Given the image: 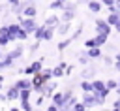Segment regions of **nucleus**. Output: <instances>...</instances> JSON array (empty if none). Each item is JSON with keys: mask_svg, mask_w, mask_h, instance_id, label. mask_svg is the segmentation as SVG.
<instances>
[{"mask_svg": "<svg viewBox=\"0 0 120 111\" xmlns=\"http://www.w3.org/2000/svg\"><path fill=\"white\" fill-rule=\"evenodd\" d=\"M111 30H112V26L105 21V19H96V34H111Z\"/></svg>", "mask_w": 120, "mask_h": 111, "instance_id": "nucleus-5", "label": "nucleus"}, {"mask_svg": "<svg viewBox=\"0 0 120 111\" xmlns=\"http://www.w3.org/2000/svg\"><path fill=\"white\" fill-rule=\"evenodd\" d=\"M19 2H21V0H8V4H9V6H15V4H19Z\"/></svg>", "mask_w": 120, "mask_h": 111, "instance_id": "nucleus-44", "label": "nucleus"}, {"mask_svg": "<svg viewBox=\"0 0 120 111\" xmlns=\"http://www.w3.org/2000/svg\"><path fill=\"white\" fill-rule=\"evenodd\" d=\"M81 34H82V24H81V26H77V30H75V32H73V34H71V40H73V41H75V40H77V38H79V36H81Z\"/></svg>", "mask_w": 120, "mask_h": 111, "instance_id": "nucleus-35", "label": "nucleus"}, {"mask_svg": "<svg viewBox=\"0 0 120 111\" xmlns=\"http://www.w3.org/2000/svg\"><path fill=\"white\" fill-rule=\"evenodd\" d=\"M56 87H58L56 81H52V79L47 81V83H45V92H43V96H45V98H51V96L56 92Z\"/></svg>", "mask_w": 120, "mask_h": 111, "instance_id": "nucleus-13", "label": "nucleus"}, {"mask_svg": "<svg viewBox=\"0 0 120 111\" xmlns=\"http://www.w3.org/2000/svg\"><path fill=\"white\" fill-rule=\"evenodd\" d=\"M9 111H21V107H15L13 105V107H9Z\"/></svg>", "mask_w": 120, "mask_h": 111, "instance_id": "nucleus-46", "label": "nucleus"}, {"mask_svg": "<svg viewBox=\"0 0 120 111\" xmlns=\"http://www.w3.org/2000/svg\"><path fill=\"white\" fill-rule=\"evenodd\" d=\"M71 41H73L71 38H66V40H62V41H58V45H56V49H58V51H64V49H68V47L71 45Z\"/></svg>", "mask_w": 120, "mask_h": 111, "instance_id": "nucleus-25", "label": "nucleus"}, {"mask_svg": "<svg viewBox=\"0 0 120 111\" xmlns=\"http://www.w3.org/2000/svg\"><path fill=\"white\" fill-rule=\"evenodd\" d=\"M66 62H60L58 66L52 68V79H58V77H64V70H66Z\"/></svg>", "mask_w": 120, "mask_h": 111, "instance_id": "nucleus-16", "label": "nucleus"}, {"mask_svg": "<svg viewBox=\"0 0 120 111\" xmlns=\"http://www.w3.org/2000/svg\"><path fill=\"white\" fill-rule=\"evenodd\" d=\"M2 9H4V8H0V15H2Z\"/></svg>", "mask_w": 120, "mask_h": 111, "instance_id": "nucleus-54", "label": "nucleus"}, {"mask_svg": "<svg viewBox=\"0 0 120 111\" xmlns=\"http://www.w3.org/2000/svg\"><path fill=\"white\" fill-rule=\"evenodd\" d=\"M77 17V9H62L60 11V23H71Z\"/></svg>", "mask_w": 120, "mask_h": 111, "instance_id": "nucleus-8", "label": "nucleus"}, {"mask_svg": "<svg viewBox=\"0 0 120 111\" xmlns=\"http://www.w3.org/2000/svg\"><path fill=\"white\" fill-rule=\"evenodd\" d=\"M112 28H114V30H116V32H118V34H120V21H118V23H116V24H114V26H112Z\"/></svg>", "mask_w": 120, "mask_h": 111, "instance_id": "nucleus-45", "label": "nucleus"}, {"mask_svg": "<svg viewBox=\"0 0 120 111\" xmlns=\"http://www.w3.org/2000/svg\"><path fill=\"white\" fill-rule=\"evenodd\" d=\"M86 55L90 56V60H98V58H101L103 49L101 47H90V49H86Z\"/></svg>", "mask_w": 120, "mask_h": 111, "instance_id": "nucleus-15", "label": "nucleus"}, {"mask_svg": "<svg viewBox=\"0 0 120 111\" xmlns=\"http://www.w3.org/2000/svg\"><path fill=\"white\" fill-rule=\"evenodd\" d=\"M114 92H118V96H120V85H118V88H116V90H114Z\"/></svg>", "mask_w": 120, "mask_h": 111, "instance_id": "nucleus-50", "label": "nucleus"}, {"mask_svg": "<svg viewBox=\"0 0 120 111\" xmlns=\"http://www.w3.org/2000/svg\"><path fill=\"white\" fill-rule=\"evenodd\" d=\"M111 111H120V109H114V107H112V109H111Z\"/></svg>", "mask_w": 120, "mask_h": 111, "instance_id": "nucleus-51", "label": "nucleus"}, {"mask_svg": "<svg viewBox=\"0 0 120 111\" xmlns=\"http://www.w3.org/2000/svg\"><path fill=\"white\" fill-rule=\"evenodd\" d=\"M69 30H71V23H58V26H56V34L58 36H66Z\"/></svg>", "mask_w": 120, "mask_h": 111, "instance_id": "nucleus-18", "label": "nucleus"}, {"mask_svg": "<svg viewBox=\"0 0 120 111\" xmlns=\"http://www.w3.org/2000/svg\"><path fill=\"white\" fill-rule=\"evenodd\" d=\"M0 83H4V75L2 73H0Z\"/></svg>", "mask_w": 120, "mask_h": 111, "instance_id": "nucleus-49", "label": "nucleus"}, {"mask_svg": "<svg viewBox=\"0 0 120 111\" xmlns=\"http://www.w3.org/2000/svg\"><path fill=\"white\" fill-rule=\"evenodd\" d=\"M11 41H13V38H11V34H9L8 24H2V26H0V47H6V45L11 43Z\"/></svg>", "mask_w": 120, "mask_h": 111, "instance_id": "nucleus-6", "label": "nucleus"}, {"mask_svg": "<svg viewBox=\"0 0 120 111\" xmlns=\"http://www.w3.org/2000/svg\"><path fill=\"white\" fill-rule=\"evenodd\" d=\"M45 111H60V107H56L54 103H51V105H47V107H45Z\"/></svg>", "mask_w": 120, "mask_h": 111, "instance_id": "nucleus-39", "label": "nucleus"}, {"mask_svg": "<svg viewBox=\"0 0 120 111\" xmlns=\"http://www.w3.org/2000/svg\"><path fill=\"white\" fill-rule=\"evenodd\" d=\"M34 111H45L43 107H34Z\"/></svg>", "mask_w": 120, "mask_h": 111, "instance_id": "nucleus-48", "label": "nucleus"}, {"mask_svg": "<svg viewBox=\"0 0 120 111\" xmlns=\"http://www.w3.org/2000/svg\"><path fill=\"white\" fill-rule=\"evenodd\" d=\"M51 100H52L51 103H54L56 107H64V105H66V98H64V92H58V90H56V92L51 96Z\"/></svg>", "mask_w": 120, "mask_h": 111, "instance_id": "nucleus-10", "label": "nucleus"}, {"mask_svg": "<svg viewBox=\"0 0 120 111\" xmlns=\"http://www.w3.org/2000/svg\"><path fill=\"white\" fill-rule=\"evenodd\" d=\"M30 96H32V88H24V90H21L19 100H30Z\"/></svg>", "mask_w": 120, "mask_h": 111, "instance_id": "nucleus-33", "label": "nucleus"}, {"mask_svg": "<svg viewBox=\"0 0 120 111\" xmlns=\"http://www.w3.org/2000/svg\"><path fill=\"white\" fill-rule=\"evenodd\" d=\"M81 88H82V92H92V81L81 79Z\"/></svg>", "mask_w": 120, "mask_h": 111, "instance_id": "nucleus-28", "label": "nucleus"}, {"mask_svg": "<svg viewBox=\"0 0 120 111\" xmlns=\"http://www.w3.org/2000/svg\"><path fill=\"white\" fill-rule=\"evenodd\" d=\"M71 71H73V66H66V70H64V75H71Z\"/></svg>", "mask_w": 120, "mask_h": 111, "instance_id": "nucleus-40", "label": "nucleus"}, {"mask_svg": "<svg viewBox=\"0 0 120 111\" xmlns=\"http://www.w3.org/2000/svg\"><path fill=\"white\" fill-rule=\"evenodd\" d=\"M92 92H94L96 96H101V98H107V96L111 94V90L107 88L105 81H101V79H94V81H92Z\"/></svg>", "mask_w": 120, "mask_h": 111, "instance_id": "nucleus-1", "label": "nucleus"}, {"mask_svg": "<svg viewBox=\"0 0 120 111\" xmlns=\"http://www.w3.org/2000/svg\"><path fill=\"white\" fill-rule=\"evenodd\" d=\"M64 6H66V0H52V2L49 4V8H51L52 11H58V9L62 11V9H64Z\"/></svg>", "mask_w": 120, "mask_h": 111, "instance_id": "nucleus-22", "label": "nucleus"}, {"mask_svg": "<svg viewBox=\"0 0 120 111\" xmlns=\"http://www.w3.org/2000/svg\"><path fill=\"white\" fill-rule=\"evenodd\" d=\"M105 21H107V23H109L111 26H114V24H116V23L120 21V11H112V13H109Z\"/></svg>", "mask_w": 120, "mask_h": 111, "instance_id": "nucleus-19", "label": "nucleus"}, {"mask_svg": "<svg viewBox=\"0 0 120 111\" xmlns=\"http://www.w3.org/2000/svg\"><path fill=\"white\" fill-rule=\"evenodd\" d=\"M103 4V8H109V6H114V0H99Z\"/></svg>", "mask_w": 120, "mask_h": 111, "instance_id": "nucleus-38", "label": "nucleus"}, {"mask_svg": "<svg viewBox=\"0 0 120 111\" xmlns=\"http://www.w3.org/2000/svg\"><path fill=\"white\" fill-rule=\"evenodd\" d=\"M112 107H114V109H120V96H118V98L112 102Z\"/></svg>", "mask_w": 120, "mask_h": 111, "instance_id": "nucleus-41", "label": "nucleus"}, {"mask_svg": "<svg viewBox=\"0 0 120 111\" xmlns=\"http://www.w3.org/2000/svg\"><path fill=\"white\" fill-rule=\"evenodd\" d=\"M21 102V111H34V105L30 103V100H19Z\"/></svg>", "mask_w": 120, "mask_h": 111, "instance_id": "nucleus-29", "label": "nucleus"}, {"mask_svg": "<svg viewBox=\"0 0 120 111\" xmlns=\"http://www.w3.org/2000/svg\"><path fill=\"white\" fill-rule=\"evenodd\" d=\"M118 83H120V81H118Z\"/></svg>", "mask_w": 120, "mask_h": 111, "instance_id": "nucleus-56", "label": "nucleus"}, {"mask_svg": "<svg viewBox=\"0 0 120 111\" xmlns=\"http://www.w3.org/2000/svg\"><path fill=\"white\" fill-rule=\"evenodd\" d=\"M30 2H34V0H30Z\"/></svg>", "mask_w": 120, "mask_h": 111, "instance_id": "nucleus-55", "label": "nucleus"}, {"mask_svg": "<svg viewBox=\"0 0 120 111\" xmlns=\"http://www.w3.org/2000/svg\"><path fill=\"white\" fill-rule=\"evenodd\" d=\"M54 32H56V28H54V26H45V34H43V41H51V40L54 38Z\"/></svg>", "mask_w": 120, "mask_h": 111, "instance_id": "nucleus-21", "label": "nucleus"}, {"mask_svg": "<svg viewBox=\"0 0 120 111\" xmlns=\"http://www.w3.org/2000/svg\"><path fill=\"white\" fill-rule=\"evenodd\" d=\"M41 70H43V60H41V58H38V60H34V62H30L28 66H24V68H22V75L32 77L34 73H39Z\"/></svg>", "mask_w": 120, "mask_h": 111, "instance_id": "nucleus-3", "label": "nucleus"}, {"mask_svg": "<svg viewBox=\"0 0 120 111\" xmlns=\"http://www.w3.org/2000/svg\"><path fill=\"white\" fill-rule=\"evenodd\" d=\"M6 96H8V102H19V98H21V90H19L15 85H11V87L6 88Z\"/></svg>", "mask_w": 120, "mask_h": 111, "instance_id": "nucleus-7", "label": "nucleus"}, {"mask_svg": "<svg viewBox=\"0 0 120 111\" xmlns=\"http://www.w3.org/2000/svg\"><path fill=\"white\" fill-rule=\"evenodd\" d=\"M43 103H45V96L39 94V98L36 100V105H34V107H43Z\"/></svg>", "mask_w": 120, "mask_h": 111, "instance_id": "nucleus-36", "label": "nucleus"}, {"mask_svg": "<svg viewBox=\"0 0 120 111\" xmlns=\"http://www.w3.org/2000/svg\"><path fill=\"white\" fill-rule=\"evenodd\" d=\"M39 73H41V77L45 79V83L52 79V68H43V70H41Z\"/></svg>", "mask_w": 120, "mask_h": 111, "instance_id": "nucleus-26", "label": "nucleus"}, {"mask_svg": "<svg viewBox=\"0 0 120 111\" xmlns=\"http://www.w3.org/2000/svg\"><path fill=\"white\" fill-rule=\"evenodd\" d=\"M30 36L34 34V30L38 28V23H36V17H22V15H19V21H17Z\"/></svg>", "mask_w": 120, "mask_h": 111, "instance_id": "nucleus-2", "label": "nucleus"}, {"mask_svg": "<svg viewBox=\"0 0 120 111\" xmlns=\"http://www.w3.org/2000/svg\"><path fill=\"white\" fill-rule=\"evenodd\" d=\"M2 88H4V87H2V83H0V90H2Z\"/></svg>", "mask_w": 120, "mask_h": 111, "instance_id": "nucleus-53", "label": "nucleus"}, {"mask_svg": "<svg viewBox=\"0 0 120 111\" xmlns=\"http://www.w3.org/2000/svg\"><path fill=\"white\" fill-rule=\"evenodd\" d=\"M0 58H2V47H0Z\"/></svg>", "mask_w": 120, "mask_h": 111, "instance_id": "nucleus-52", "label": "nucleus"}, {"mask_svg": "<svg viewBox=\"0 0 120 111\" xmlns=\"http://www.w3.org/2000/svg\"><path fill=\"white\" fill-rule=\"evenodd\" d=\"M86 8H88L90 13H99V11L103 9V4H101L99 0H90V2L86 4Z\"/></svg>", "mask_w": 120, "mask_h": 111, "instance_id": "nucleus-14", "label": "nucleus"}, {"mask_svg": "<svg viewBox=\"0 0 120 111\" xmlns=\"http://www.w3.org/2000/svg\"><path fill=\"white\" fill-rule=\"evenodd\" d=\"M43 34H45V24H38V28L34 30V38L38 40V41H43Z\"/></svg>", "mask_w": 120, "mask_h": 111, "instance_id": "nucleus-20", "label": "nucleus"}, {"mask_svg": "<svg viewBox=\"0 0 120 111\" xmlns=\"http://www.w3.org/2000/svg\"><path fill=\"white\" fill-rule=\"evenodd\" d=\"M28 38H30V34L21 26V28H19V32H17V41H26Z\"/></svg>", "mask_w": 120, "mask_h": 111, "instance_id": "nucleus-24", "label": "nucleus"}, {"mask_svg": "<svg viewBox=\"0 0 120 111\" xmlns=\"http://www.w3.org/2000/svg\"><path fill=\"white\" fill-rule=\"evenodd\" d=\"M101 62H103V66H114V56L101 55Z\"/></svg>", "mask_w": 120, "mask_h": 111, "instance_id": "nucleus-30", "label": "nucleus"}, {"mask_svg": "<svg viewBox=\"0 0 120 111\" xmlns=\"http://www.w3.org/2000/svg\"><path fill=\"white\" fill-rule=\"evenodd\" d=\"M114 6H116V8L120 9V0H114Z\"/></svg>", "mask_w": 120, "mask_h": 111, "instance_id": "nucleus-47", "label": "nucleus"}, {"mask_svg": "<svg viewBox=\"0 0 120 111\" xmlns=\"http://www.w3.org/2000/svg\"><path fill=\"white\" fill-rule=\"evenodd\" d=\"M36 15H38V8H36V4H34V2L26 4L24 9H22V17H36Z\"/></svg>", "mask_w": 120, "mask_h": 111, "instance_id": "nucleus-11", "label": "nucleus"}, {"mask_svg": "<svg viewBox=\"0 0 120 111\" xmlns=\"http://www.w3.org/2000/svg\"><path fill=\"white\" fill-rule=\"evenodd\" d=\"M69 111H88V109H86V105H84L82 102H79V100H77V102L71 105V109H69Z\"/></svg>", "mask_w": 120, "mask_h": 111, "instance_id": "nucleus-32", "label": "nucleus"}, {"mask_svg": "<svg viewBox=\"0 0 120 111\" xmlns=\"http://www.w3.org/2000/svg\"><path fill=\"white\" fill-rule=\"evenodd\" d=\"M79 64H82V66L90 64V56L86 55V51H81V53H79Z\"/></svg>", "mask_w": 120, "mask_h": 111, "instance_id": "nucleus-27", "label": "nucleus"}, {"mask_svg": "<svg viewBox=\"0 0 120 111\" xmlns=\"http://www.w3.org/2000/svg\"><path fill=\"white\" fill-rule=\"evenodd\" d=\"M58 23H60V17H58V15H49V17L43 19V24H45V26H54V28H56Z\"/></svg>", "mask_w": 120, "mask_h": 111, "instance_id": "nucleus-17", "label": "nucleus"}, {"mask_svg": "<svg viewBox=\"0 0 120 111\" xmlns=\"http://www.w3.org/2000/svg\"><path fill=\"white\" fill-rule=\"evenodd\" d=\"M39 43H41V41H38V40H36V41H34V43H32L30 47H28V49H30V53H34V51H38V49H39Z\"/></svg>", "mask_w": 120, "mask_h": 111, "instance_id": "nucleus-37", "label": "nucleus"}, {"mask_svg": "<svg viewBox=\"0 0 120 111\" xmlns=\"http://www.w3.org/2000/svg\"><path fill=\"white\" fill-rule=\"evenodd\" d=\"M114 70L120 71V60H114Z\"/></svg>", "mask_w": 120, "mask_h": 111, "instance_id": "nucleus-43", "label": "nucleus"}, {"mask_svg": "<svg viewBox=\"0 0 120 111\" xmlns=\"http://www.w3.org/2000/svg\"><path fill=\"white\" fill-rule=\"evenodd\" d=\"M84 47H86V49H90V47H98V43H96V38H88V40L84 41Z\"/></svg>", "mask_w": 120, "mask_h": 111, "instance_id": "nucleus-34", "label": "nucleus"}, {"mask_svg": "<svg viewBox=\"0 0 120 111\" xmlns=\"http://www.w3.org/2000/svg\"><path fill=\"white\" fill-rule=\"evenodd\" d=\"M105 85H107V88L112 92V90H116V88H118V85H120V83H118L116 79H107V81H105Z\"/></svg>", "mask_w": 120, "mask_h": 111, "instance_id": "nucleus-31", "label": "nucleus"}, {"mask_svg": "<svg viewBox=\"0 0 120 111\" xmlns=\"http://www.w3.org/2000/svg\"><path fill=\"white\" fill-rule=\"evenodd\" d=\"M0 102H8V96H6V92H0Z\"/></svg>", "mask_w": 120, "mask_h": 111, "instance_id": "nucleus-42", "label": "nucleus"}, {"mask_svg": "<svg viewBox=\"0 0 120 111\" xmlns=\"http://www.w3.org/2000/svg\"><path fill=\"white\" fill-rule=\"evenodd\" d=\"M98 75V66L90 60V64H86V68L81 71V79H88V81H94Z\"/></svg>", "mask_w": 120, "mask_h": 111, "instance_id": "nucleus-4", "label": "nucleus"}, {"mask_svg": "<svg viewBox=\"0 0 120 111\" xmlns=\"http://www.w3.org/2000/svg\"><path fill=\"white\" fill-rule=\"evenodd\" d=\"M13 85H15L19 90H24V88H32V81H30V77H21V79H17Z\"/></svg>", "mask_w": 120, "mask_h": 111, "instance_id": "nucleus-12", "label": "nucleus"}, {"mask_svg": "<svg viewBox=\"0 0 120 111\" xmlns=\"http://www.w3.org/2000/svg\"><path fill=\"white\" fill-rule=\"evenodd\" d=\"M94 38H96V43H98V47H103V45L107 43V40H109V36H107V34H96Z\"/></svg>", "mask_w": 120, "mask_h": 111, "instance_id": "nucleus-23", "label": "nucleus"}, {"mask_svg": "<svg viewBox=\"0 0 120 111\" xmlns=\"http://www.w3.org/2000/svg\"><path fill=\"white\" fill-rule=\"evenodd\" d=\"M6 55H8L9 58H13V60H19V58H22V55H24V47L19 43L15 49H11V51H9V53H6Z\"/></svg>", "mask_w": 120, "mask_h": 111, "instance_id": "nucleus-9", "label": "nucleus"}]
</instances>
